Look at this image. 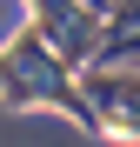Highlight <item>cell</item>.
Listing matches in <instances>:
<instances>
[{"label":"cell","instance_id":"4","mask_svg":"<svg viewBox=\"0 0 140 147\" xmlns=\"http://www.w3.org/2000/svg\"><path fill=\"white\" fill-rule=\"evenodd\" d=\"M87 7H93V13H100V7H107V0H87Z\"/></svg>","mask_w":140,"mask_h":147},{"label":"cell","instance_id":"3","mask_svg":"<svg viewBox=\"0 0 140 147\" xmlns=\"http://www.w3.org/2000/svg\"><path fill=\"white\" fill-rule=\"evenodd\" d=\"M93 114H100V127L140 134V67L133 74H120V67H100L93 74Z\"/></svg>","mask_w":140,"mask_h":147},{"label":"cell","instance_id":"1","mask_svg":"<svg viewBox=\"0 0 140 147\" xmlns=\"http://www.w3.org/2000/svg\"><path fill=\"white\" fill-rule=\"evenodd\" d=\"M0 100L13 107H33V100H54L60 114H74L80 127H100V114H93V100L74 87V74H67V60L47 47L33 27L13 34L7 47H0Z\"/></svg>","mask_w":140,"mask_h":147},{"label":"cell","instance_id":"2","mask_svg":"<svg viewBox=\"0 0 140 147\" xmlns=\"http://www.w3.org/2000/svg\"><path fill=\"white\" fill-rule=\"evenodd\" d=\"M40 13V40L54 47L60 60H93V47H100V27H93V7H80V0H33Z\"/></svg>","mask_w":140,"mask_h":147}]
</instances>
